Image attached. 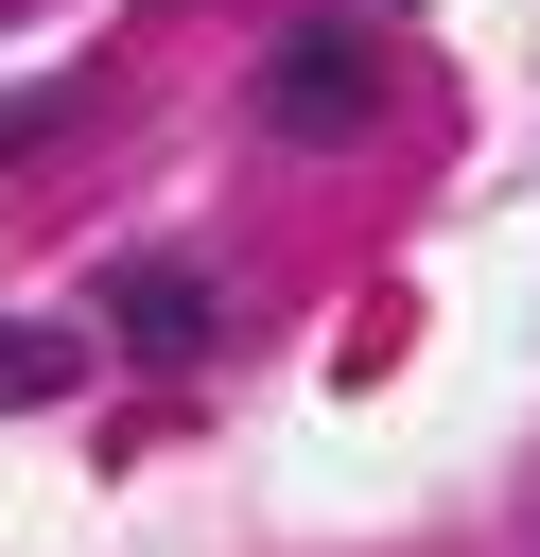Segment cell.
Segmentation results:
<instances>
[{
	"label": "cell",
	"instance_id": "6da1fadb",
	"mask_svg": "<svg viewBox=\"0 0 540 557\" xmlns=\"http://www.w3.org/2000/svg\"><path fill=\"white\" fill-rule=\"evenodd\" d=\"M366 104H383V70H366V35H279V52H261V122H279L296 157H331V139H366Z\"/></svg>",
	"mask_w": 540,
	"mask_h": 557
},
{
	"label": "cell",
	"instance_id": "7a4b0ae2",
	"mask_svg": "<svg viewBox=\"0 0 540 557\" xmlns=\"http://www.w3.org/2000/svg\"><path fill=\"white\" fill-rule=\"evenodd\" d=\"M105 331H122V348H157V366H192V348L226 331V296H209L192 261H122V278H105Z\"/></svg>",
	"mask_w": 540,
	"mask_h": 557
},
{
	"label": "cell",
	"instance_id": "3957f363",
	"mask_svg": "<svg viewBox=\"0 0 540 557\" xmlns=\"http://www.w3.org/2000/svg\"><path fill=\"white\" fill-rule=\"evenodd\" d=\"M52 383H70V331H0V418H35Z\"/></svg>",
	"mask_w": 540,
	"mask_h": 557
}]
</instances>
